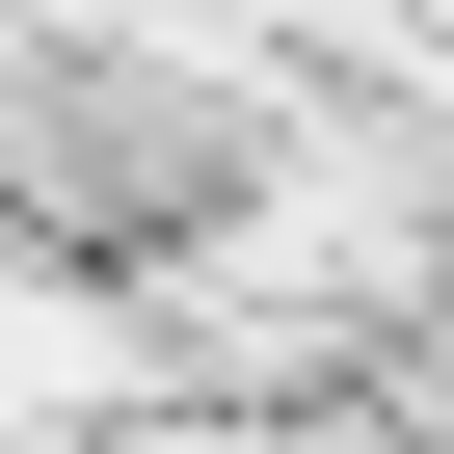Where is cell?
Masks as SVG:
<instances>
[{
	"mask_svg": "<svg viewBox=\"0 0 454 454\" xmlns=\"http://www.w3.org/2000/svg\"><path fill=\"white\" fill-rule=\"evenodd\" d=\"M160 348H134V294L107 268H27V241H0V427H107Z\"/></svg>",
	"mask_w": 454,
	"mask_h": 454,
	"instance_id": "1",
	"label": "cell"
}]
</instances>
